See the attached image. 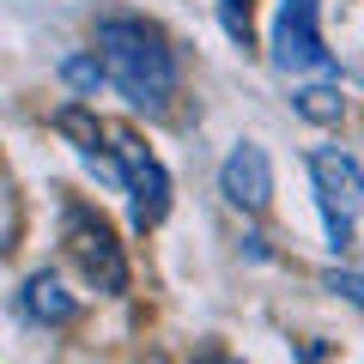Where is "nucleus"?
<instances>
[{"instance_id": "obj_11", "label": "nucleus", "mask_w": 364, "mask_h": 364, "mask_svg": "<svg viewBox=\"0 0 364 364\" xmlns=\"http://www.w3.org/2000/svg\"><path fill=\"white\" fill-rule=\"evenodd\" d=\"M219 13H225V31L237 43H249V0H219Z\"/></svg>"}, {"instance_id": "obj_9", "label": "nucleus", "mask_w": 364, "mask_h": 364, "mask_svg": "<svg viewBox=\"0 0 364 364\" xmlns=\"http://www.w3.org/2000/svg\"><path fill=\"white\" fill-rule=\"evenodd\" d=\"M61 79L73 91H85V97H97V91L109 85V73H104V61H97V49H85V55H67L61 61Z\"/></svg>"}, {"instance_id": "obj_1", "label": "nucleus", "mask_w": 364, "mask_h": 364, "mask_svg": "<svg viewBox=\"0 0 364 364\" xmlns=\"http://www.w3.org/2000/svg\"><path fill=\"white\" fill-rule=\"evenodd\" d=\"M91 49L104 61L109 85L134 109H146V116L170 109V97H176V55H170V43L146 18H104L97 37H91Z\"/></svg>"}, {"instance_id": "obj_4", "label": "nucleus", "mask_w": 364, "mask_h": 364, "mask_svg": "<svg viewBox=\"0 0 364 364\" xmlns=\"http://www.w3.org/2000/svg\"><path fill=\"white\" fill-rule=\"evenodd\" d=\"M109 152H116V164H122V188L134 195V225L152 231V225L170 213V176H164V164H158L128 128H109Z\"/></svg>"}, {"instance_id": "obj_10", "label": "nucleus", "mask_w": 364, "mask_h": 364, "mask_svg": "<svg viewBox=\"0 0 364 364\" xmlns=\"http://www.w3.org/2000/svg\"><path fill=\"white\" fill-rule=\"evenodd\" d=\"M322 286L340 291L352 310H364V273H352V267H328V273H322Z\"/></svg>"}, {"instance_id": "obj_7", "label": "nucleus", "mask_w": 364, "mask_h": 364, "mask_svg": "<svg viewBox=\"0 0 364 364\" xmlns=\"http://www.w3.org/2000/svg\"><path fill=\"white\" fill-rule=\"evenodd\" d=\"M25 310L37 322H73V298H67V286L55 273H31L25 279Z\"/></svg>"}, {"instance_id": "obj_5", "label": "nucleus", "mask_w": 364, "mask_h": 364, "mask_svg": "<svg viewBox=\"0 0 364 364\" xmlns=\"http://www.w3.org/2000/svg\"><path fill=\"white\" fill-rule=\"evenodd\" d=\"M67 249L79 255V267H85V279L97 291H128V261H122L109 225L91 207H67Z\"/></svg>"}, {"instance_id": "obj_6", "label": "nucleus", "mask_w": 364, "mask_h": 364, "mask_svg": "<svg viewBox=\"0 0 364 364\" xmlns=\"http://www.w3.org/2000/svg\"><path fill=\"white\" fill-rule=\"evenodd\" d=\"M219 195L231 200L237 213H261L273 200V158H267V146H255V140H237L231 152H225V164H219Z\"/></svg>"}, {"instance_id": "obj_3", "label": "nucleus", "mask_w": 364, "mask_h": 364, "mask_svg": "<svg viewBox=\"0 0 364 364\" xmlns=\"http://www.w3.org/2000/svg\"><path fill=\"white\" fill-rule=\"evenodd\" d=\"M273 67L279 73H334V55L316 25V0H279L273 13Z\"/></svg>"}, {"instance_id": "obj_2", "label": "nucleus", "mask_w": 364, "mask_h": 364, "mask_svg": "<svg viewBox=\"0 0 364 364\" xmlns=\"http://www.w3.org/2000/svg\"><path fill=\"white\" fill-rule=\"evenodd\" d=\"M310 182H316V200H322V213H328L334 243H346L352 219L364 213V164L346 146H316L310 152Z\"/></svg>"}, {"instance_id": "obj_8", "label": "nucleus", "mask_w": 364, "mask_h": 364, "mask_svg": "<svg viewBox=\"0 0 364 364\" xmlns=\"http://www.w3.org/2000/svg\"><path fill=\"white\" fill-rule=\"evenodd\" d=\"M291 104H298L304 122H340V116H346V97H340L334 85H304Z\"/></svg>"}]
</instances>
